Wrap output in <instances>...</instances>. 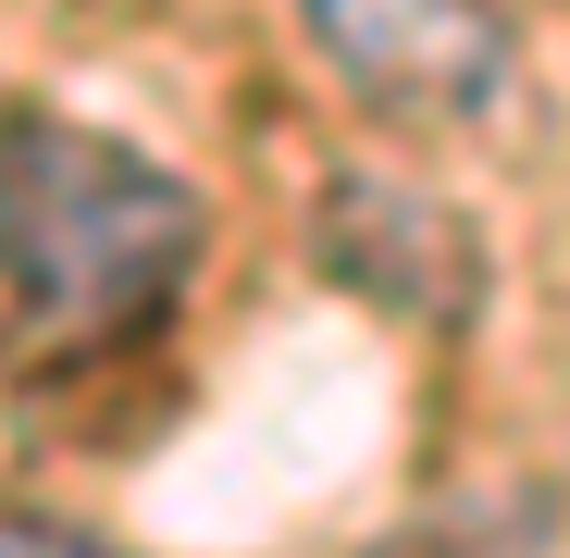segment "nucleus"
Instances as JSON below:
<instances>
[{
	"label": "nucleus",
	"instance_id": "3",
	"mask_svg": "<svg viewBox=\"0 0 570 558\" xmlns=\"http://www.w3.org/2000/svg\"><path fill=\"white\" fill-rule=\"evenodd\" d=\"M0 558H125V546L87 521H50V509H0Z\"/></svg>",
	"mask_w": 570,
	"mask_h": 558
},
{
	"label": "nucleus",
	"instance_id": "1",
	"mask_svg": "<svg viewBox=\"0 0 570 558\" xmlns=\"http://www.w3.org/2000/svg\"><path fill=\"white\" fill-rule=\"evenodd\" d=\"M199 273V199L62 112L0 125V286L50 335H125Z\"/></svg>",
	"mask_w": 570,
	"mask_h": 558
},
{
	"label": "nucleus",
	"instance_id": "2",
	"mask_svg": "<svg viewBox=\"0 0 570 558\" xmlns=\"http://www.w3.org/2000/svg\"><path fill=\"white\" fill-rule=\"evenodd\" d=\"M323 50L385 112H484L509 87V13L497 0H311Z\"/></svg>",
	"mask_w": 570,
	"mask_h": 558
}]
</instances>
